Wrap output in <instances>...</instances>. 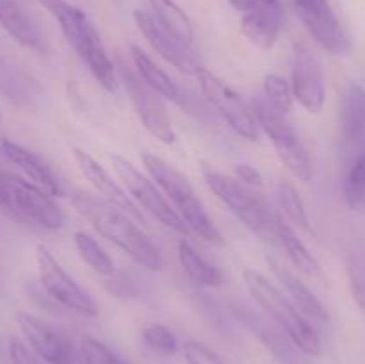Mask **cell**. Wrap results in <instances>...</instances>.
<instances>
[{
	"mask_svg": "<svg viewBox=\"0 0 365 364\" xmlns=\"http://www.w3.org/2000/svg\"><path fill=\"white\" fill-rule=\"evenodd\" d=\"M71 202L81 216H84L103 238L113 241L118 248L123 250L132 261L148 270L163 268V256L155 243L134 223V218L128 216L120 207L113 206L107 200L96 198L95 195L82 189L71 193Z\"/></svg>",
	"mask_w": 365,
	"mask_h": 364,
	"instance_id": "obj_1",
	"label": "cell"
},
{
	"mask_svg": "<svg viewBox=\"0 0 365 364\" xmlns=\"http://www.w3.org/2000/svg\"><path fill=\"white\" fill-rule=\"evenodd\" d=\"M242 282L257 305L287 332L289 338L307 357L323 355V345L316 328L273 282L250 268L242 271Z\"/></svg>",
	"mask_w": 365,
	"mask_h": 364,
	"instance_id": "obj_2",
	"label": "cell"
},
{
	"mask_svg": "<svg viewBox=\"0 0 365 364\" xmlns=\"http://www.w3.org/2000/svg\"><path fill=\"white\" fill-rule=\"evenodd\" d=\"M143 164L152 181H155L157 186L173 202L178 216L185 221V225L205 241L212 243V245H223V236H221L220 228L216 227L214 220L205 211L202 200L192 189L191 182L177 168L157 157L155 153H143Z\"/></svg>",
	"mask_w": 365,
	"mask_h": 364,
	"instance_id": "obj_3",
	"label": "cell"
},
{
	"mask_svg": "<svg viewBox=\"0 0 365 364\" xmlns=\"http://www.w3.org/2000/svg\"><path fill=\"white\" fill-rule=\"evenodd\" d=\"M203 178L210 191L230 209V213L239 221L245 223V227L266 241H277L278 223L282 216L267 206L262 196L257 195L255 189L210 166L203 168Z\"/></svg>",
	"mask_w": 365,
	"mask_h": 364,
	"instance_id": "obj_4",
	"label": "cell"
},
{
	"mask_svg": "<svg viewBox=\"0 0 365 364\" xmlns=\"http://www.w3.org/2000/svg\"><path fill=\"white\" fill-rule=\"evenodd\" d=\"M253 111H255L257 123L271 139L278 159L285 164V168L299 181H312V163H310L309 153L299 141L298 134L289 123L287 114L274 109L266 98L255 100Z\"/></svg>",
	"mask_w": 365,
	"mask_h": 364,
	"instance_id": "obj_5",
	"label": "cell"
},
{
	"mask_svg": "<svg viewBox=\"0 0 365 364\" xmlns=\"http://www.w3.org/2000/svg\"><path fill=\"white\" fill-rule=\"evenodd\" d=\"M120 79L125 86L128 98H130L132 107H134L135 114L141 120L143 127L150 132L155 139H159L164 145H173L177 141V132H175L173 125H171V118L168 114L166 106L163 102V96L157 91H153L139 74L127 66L123 61L120 59Z\"/></svg>",
	"mask_w": 365,
	"mask_h": 364,
	"instance_id": "obj_6",
	"label": "cell"
},
{
	"mask_svg": "<svg viewBox=\"0 0 365 364\" xmlns=\"http://www.w3.org/2000/svg\"><path fill=\"white\" fill-rule=\"evenodd\" d=\"M196 79H198L200 89L205 100L217 111V114H221L228 127L241 138L255 141L259 136V123H257L255 113L241 98V95L234 91L223 79L205 68L196 74Z\"/></svg>",
	"mask_w": 365,
	"mask_h": 364,
	"instance_id": "obj_7",
	"label": "cell"
},
{
	"mask_svg": "<svg viewBox=\"0 0 365 364\" xmlns=\"http://www.w3.org/2000/svg\"><path fill=\"white\" fill-rule=\"evenodd\" d=\"M36 266H38L39 282L50 298L81 316H98V305L95 300L64 271V268L57 263L46 246L38 245L36 248Z\"/></svg>",
	"mask_w": 365,
	"mask_h": 364,
	"instance_id": "obj_8",
	"label": "cell"
},
{
	"mask_svg": "<svg viewBox=\"0 0 365 364\" xmlns=\"http://www.w3.org/2000/svg\"><path fill=\"white\" fill-rule=\"evenodd\" d=\"M110 163H113L114 171L125 184V188L128 189V193L145 207V211H148L153 218H157L164 227L171 228L178 234H187L189 227L185 225V221L178 216V213L170 206V202L160 195L153 182L148 177H145L127 157L114 153L110 157Z\"/></svg>",
	"mask_w": 365,
	"mask_h": 364,
	"instance_id": "obj_9",
	"label": "cell"
},
{
	"mask_svg": "<svg viewBox=\"0 0 365 364\" xmlns=\"http://www.w3.org/2000/svg\"><path fill=\"white\" fill-rule=\"evenodd\" d=\"M11 211L18 216L41 225L46 231H59L66 223V213L50 193L20 177L7 173Z\"/></svg>",
	"mask_w": 365,
	"mask_h": 364,
	"instance_id": "obj_10",
	"label": "cell"
},
{
	"mask_svg": "<svg viewBox=\"0 0 365 364\" xmlns=\"http://www.w3.org/2000/svg\"><path fill=\"white\" fill-rule=\"evenodd\" d=\"M132 18H134L135 25L141 31V34L148 41V45L166 63L173 64L175 68H178V70L187 75H196L202 70L203 66L198 59V54L195 52L191 43L184 41L178 36H175L173 32L164 29L150 11L135 9L132 13Z\"/></svg>",
	"mask_w": 365,
	"mask_h": 364,
	"instance_id": "obj_11",
	"label": "cell"
},
{
	"mask_svg": "<svg viewBox=\"0 0 365 364\" xmlns=\"http://www.w3.org/2000/svg\"><path fill=\"white\" fill-rule=\"evenodd\" d=\"M299 20L314 41L331 56H348L351 43L328 0H292Z\"/></svg>",
	"mask_w": 365,
	"mask_h": 364,
	"instance_id": "obj_12",
	"label": "cell"
},
{
	"mask_svg": "<svg viewBox=\"0 0 365 364\" xmlns=\"http://www.w3.org/2000/svg\"><path fill=\"white\" fill-rule=\"evenodd\" d=\"M235 318L259 338V341L266 346L267 352L273 355L278 364H309V357L296 346V343L289 338L287 332L274 323L269 316H264L253 307L246 303H234L232 305Z\"/></svg>",
	"mask_w": 365,
	"mask_h": 364,
	"instance_id": "obj_13",
	"label": "cell"
},
{
	"mask_svg": "<svg viewBox=\"0 0 365 364\" xmlns=\"http://www.w3.org/2000/svg\"><path fill=\"white\" fill-rule=\"evenodd\" d=\"M292 95L299 106L309 113H321L327 100L324 89L323 63L316 50L305 41L294 45V64H292Z\"/></svg>",
	"mask_w": 365,
	"mask_h": 364,
	"instance_id": "obj_14",
	"label": "cell"
},
{
	"mask_svg": "<svg viewBox=\"0 0 365 364\" xmlns=\"http://www.w3.org/2000/svg\"><path fill=\"white\" fill-rule=\"evenodd\" d=\"M16 320L31 348L45 363L78 364L77 350L59 330L29 313H18Z\"/></svg>",
	"mask_w": 365,
	"mask_h": 364,
	"instance_id": "obj_15",
	"label": "cell"
},
{
	"mask_svg": "<svg viewBox=\"0 0 365 364\" xmlns=\"http://www.w3.org/2000/svg\"><path fill=\"white\" fill-rule=\"evenodd\" d=\"M71 152H73V159L75 163H77L81 173L84 175L86 181L103 196V200H107V202L113 203V206L120 207V209L125 211L128 216L134 218L138 223L146 225L145 214H143L141 211H139V207L128 198L127 193L116 184V181L107 173V170L98 163V161L93 159L86 150L78 148V146H75Z\"/></svg>",
	"mask_w": 365,
	"mask_h": 364,
	"instance_id": "obj_16",
	"label": "cell"
},
{
	"mask_svg": "<svg viewBox=\"0 0 365 364\" xmlns=\"http://www.w3.org/2000/svg\"><path fill=\"white\" fill-rule=\"evenodd\" d=\"M267 266L271 268L274 277L278 278L284 289L287 291V295L291 296L292 303L299 309V313L310 321V323H316L319 327H327L330 323V316H328L327 309H324L323 303L319 302L316 295L292 273L289 268H285L280 261H277L274 257H266Z\"/></svg>",
	"mask_w": 365,
	"mask_h": 364,
	"instance_id": "obj_17",
	"label": "cell"
},
{
	"mask_svg": "<svg viewBox=\"0 0 365 364\" xmlns=\"http://www.w3.org/2000/svg\"><path fill=\"white\" fill-rule=\"evenodd\" d=\"M0 150H2V153L6 156V159L9 161V163H13L14 166L20 168L36 186L45 189V191L50 193L52 196L64 195V189L59 177L53 173L52 168H50L38 153L25 148V146L18 145V143L11 141V139H2V141H0Z\"/></svg>",
	"mask_w": 365,
	"mask_h": 364,
	"instance_id": "obj_18",
	"label": "cell"
},
{
	"mask_svg": "<svg viewBox=\"0 0 365 364\" xmlns=\"http://www.w3.org/2000/svg\"><path fill=\"white\" fill-rule=\"evenodd\" d=\"M341 131L344 143L356 153L365 150V88L349 82L341 100Z\"/></svg>",
	"mask_w": 365,
	"mask_h": 364,
	"instance_id": "obj_19",
	"label": "cell"
},
{
	"mask_svg": "<svg viewBox=\"0 0 365 364\" xmlns=\"http://www.w3.org/2000/svg\"><path fill=\"white\" fill-rule=\"evenodd\" d=\"M282 7L280 4L262 2L241 18V31L252 45L260 50H271L280 36Z\"/></svg>",
	"mask_w": 365,
	"mask_h": 364,
	"instance_id": "obj_20",
	"label": "cell"
},
{
	"mask_svg": "<svg viewBox=\"0 0 365 364\" xmlns=\"http://www.w3.org/2000/svg\"><path fill=\"white\" fill-rule=\"evenodd\" d=\"M0 25L13 36L20 45L36 52H46L45 39L36 27L34 20L29 16L20 0H0Z\"/></svg>",
	"mask_w": 365,
	"mask_h": 364,
	"instance_id": "obj_21",
	"label": "cell"
},
{
	"mask_svg": "<svg viewBox=\"0 0 365 364\" xmlns=\"http://www.w3.org/2000/svg\"><path fill=\"white\" fill-rule=\"evenodd\" d=\"M38 2L56 18L66 41L73 46L75 52H78L93 27L84 11L71 6L66 0H38Z\"/></svg>",
	"mask_w": 365,
	"mask_h": 364,
	"instance_id": "obj_22",
	"label": "cell"
},
{
	"mask_svg": "<svg viewBox=\"0 0 365 364\" xmlns=\"http://www.w3.org/2000/svg\"><path fill=\"white\" fill-rule=\"evenodd\" d=\"M78 57L88 64L89 71L93 74V77L98 81V84L102 86L107 91H114L118 86V77H116V68H114L113 61L107 56L106 45H103L102 38H100L98 31L95 29V25L91 27V31L88 32V38H86L84 45L78 50Z\"/></svg>",
	"mask_w": 365,
	"mask_h": 364,
	"instance_id": "obj_23",
	"label": "cell"
},
{
	"mask_svg": "<svg viewBox=\"0 0 365 364\" xmlns=\"http://www.w3.org/2000/svg\"><path fill=\"white\" fill-rule=\"evenodd\" d=\"M130 57L135 70H138L139 77H141L153 91H157L160 96H164V98H170L178 103V100L182 98L180 88L175 84L173 79H171L159 64H155V61H153L141 46L130 45Z\"/></svg>",
	"mask_w": 365,
	"mask_h": 364,
	"instance_id": "obj_24",
	"label": "cell"
},
{
	"mask_svg": "<svg viewBox=\"0 0 365 364\" xmlns=\"http://www.w3.org/2000/svg\"><path fill=\"white\" fill-rule=\"evenodd\" d=\"M177 256L180 261V266L187 273V277L198 285H205V288H217L223 284L225 277L221 273L220 268L210 264L209 261L203 259L198 252L191 246L187 239L182 238L177 243Z\"/></svg>",
	"mask_w": 365,
	"mask_h": 364,
	"instance_id": "obj_25",
	"label": "cell"
},
{
	"mask_svg": "<svg viewBox=\"0 0 365 364\" xmlns=\"http://www.w3.org/2000/svg\"><path fill=\"white\" fill-rule=\"evenodd\" d=\"M277 241L280 243L282 248L285 250L289 261H291L302 273H305L307 277L312 278H319L321 275H323L319 261H317L316 257L309 252V248L299 241V238L294 234L291 225H287V221H284V218H280V223H278Z\"/></svg>",
	"mask_w": 365,
	"mask_h": 364,
	"instance_id": "obj_26",
	"label": "cell"
},
{
	"mask_svg": "<svg viewBox=\"0 0 365 364\" xmlns=\"http://www.w3.org/2000/svg\"><path fill=\"white\" fill-rule=\"evenodd\" d=\"M148 2L150 9H152L150 13L155 16V20L164 29H168L175 36H178L180 39H184V41L192 45V41H195V27H192V21L187 16V13L175 0H148Z\"/></svg>",
	"mask_w": 365,
	"mask_h": 364,
	"instance_id": "obj_27",
	"label": "cell"
},
{
	"mask_svg": "<svg viewBox=\"0 0 365 364\" xmlns=\"http://www.w3.org/2000/svg\"><path fill=\"white\" fill-rule=\"evenodd\" d=\"M346 275H348L349 291L365 316V243L359 241L346 253Z\"/></svg>",
	"mask_w": 365,
	"mask_h": 364,
	"instance_id": "obj_28",
	"label": "cell"
},
{
	"mask_svg": "<svg viewBox=\"0 0 365 364\" xmlns=\"http://www.w3.org/2000/svg\"><path fill=\"white\" fill-rule=\"evenodd\" d=\"M75 248L81 259L98 275H114V263L109 253L100 246V243L91 234L84 231H77L73 236Z\"/></svg>",
	"mask_w": 365,
	"mask_h": 364,
	"instance_id": "obj_29",
	"label": "cell"
},
{
	"mask_svg": "<svg viewBox=\"0 0 365 364\" xmlns=\"http://www.w3.org/2000/svg\"><path fill=\"white\" fill-rule=\"evenodd\" d=\"M342 193H344L346 206L351 211H365V150L356 153L355 159L349 164L346 171L344 182H342Z\"/></svg>",
	"mask_w": 365,
	"mask_h": 364,
	"instance_id": "obj_30",
	"label": "cell"
},
{
	"mask_svg": "<svg viewBox=\"0 0 365 364\" xmlns=\"http://www.w3.org/2000/svg\"><path fill=\"white\" fill-rule=\"evenodd\" d=\"M277 195L285 218H287L292 225H296V227L303 228V231L309 232V234H314V228L312 225H310L305 203H303L302 195L298 193V189H296L291 182L278 181Z\"/></svg>",
	"mask_w": 365,
	"mask_h": 364,
	"instance_id": "obj_31",
	"label": "cell"
},
{
	"mask_svg": "<svg viewBox=\"0 0 365 364\" xmlns=\"http://www.w3.org/2000/svg\"><path fill=\"white\" fill-rule=\"evenodd\" d=\"M264 98L278 109L280 113L289 114L292 109V86L284 77L277 74H269L264 77Z\"/></svg>",
	"mask_w": 365,
	"mask_h": 364,
	"instance_id": "obj_32",
	"label": "cell"
},
{
	"mask_svg": "<svg viewBox=\"0 0 365 364\" xmlns=\"http://www.w3.org/2000/svg\"><path fill=\"white\" fill-rule=\"evenodd\" d=\"M143 341L152 352L163 353V355H173L178 348L177 338L168 327L160 323H152L143 328Z\"/></svg>",
	"mask_w": 365,
	"mask_h": 364,
	"instance_id": "obj_33",
	"label": "cell"
},
{
	"mask_svg": "<svg viewBox=\"0 0 365 364\" xmlns=\"http://www.w3.org/2000/svg\"><path fill=\"white\" fill-rule=\"evenodd\" d=\"M81 357L84 359L86 364H127L109 346L103 345L98 339L89 338V335L82 338Z\"/></svg>",
	"mask_w": 365,
	"mask_h": 364,
	"instance_id": "obj_34",
	"label": "cell"
},
{
	"mask_svg": "<svg viewBox=\"0 0 365 364\" xmlns=\"http://www.w3.org/2000/svg\"><path fill=\"white\" fill-rule=\"evenodd\" d=\"M182 352H184L185 364H223L220 357L209 346L200 341H195V339H187L184 343Z\"/></svg>",
	"mask_w": 365,
	"mask_h": 364,
	"instance_id": "obj_35",
	"label": "cell"
},
{
	"mask_svg": "<svg viewBox=\"0 0 365 364\" xmlns=\"http://www.w3.org/2000/svg\"><path fill=\"white\" fill-rule=\"evenodd\" d=\"M7 350H9L11 364H43L41 360H39L41 357H39L34 350L25 346L20 339L11 338Z\"/></svg>",
	"mask_w": 365,
	"mask_h": 364,
	"instance_id": "obj_36",
	"label": "cell"
},
{
	"mask_svg": "<svg viewBox=\"0 0 365 364\" xmlns=\"http://www.w3.org/2000/svg\"><path fill=\"white\" fill-rule=\"evenodd\" d=\"M234 173L237 181H241L242 184H246L252 189H262L264 188V177L260 175V171L257 168L250 166V164H237L234 168Z\"/></svg>",
	"mask_w": 365,
	"mask_h": 364,
	"instance_id": "obj_37",
	"label": "cell"
},
{
	"mask_svg": "<svg viewBox=\"0 0 365 364\" xmlns=\"http://www.w3.org/2000/svg\"><path fill=\"white\" fill-rule=\"evenodd\" d=\"M107 289H109L113 295L121 296V298H130L135 295V288L132 285V282L125 280V278H114V280L107 282Z\"/></svg>",
	"mask_w": 365,
	"mask_h": 364,
	"instance_id": "obj_38",
	"label": "cell"
},
{
	"mask_svg": "<svg viewBox=\"0 0 365 364\" xmlns=\"http://www.w3.org/2000/svg\"><path fill=\"white\" fill-rule=\"evenodd\" d=\"M0 207L11 211V196L9 188H7V173L0 171Z\"/></svg>",
	"mask_w": 365,
	"mask_h": 364,
	"instance_id": "obj_39",
	"label": "cell"
},
{
	"mask_svg": "<svg viewBox=\"0 0 365 364\" xmlns=\"http://www.w3.org/2000/svg\"><path fill=\"white\" fill-rule=\"evenodd\" d=\"M262 2H266V0H230L232 7H234V9H237L241 14L255 9V7L260 6Z\"/></svg>",
	"mask_w": 365,
	"mask_h": 364,
	"instance_id": "obj_40",
	"label": "cell"
},
{
	"mask_svg": "<svg viewBox=\"0 0 365 364\" xmlns=\"http://www.w3.org/2000/svg\"><path fill=\"white\" fill-rule=\"evenodd\" d=\"M11 359H9V350H6V346H4L2 339H0V364H9Z\"/></svg>",
	"mask_w": 365,
	"mask_h": 364,
	"instance_id": "obj_41",
	"label": "cell"
},
{
	"mask_svg": "<svg viewBox=\"0 0 365 364\" xmlns=\"http://www.w3.org/2000/svg\"><path fill=\"white\" fill-rule=\"evenodd\" d=\"M266 2H269V4H280V0H266Z\"/></svg>",
	"mask_w": 365,
	"mask_h": 364,
	"instance_id": "obj_42",
	"label": "cell"
}]
</instances>
